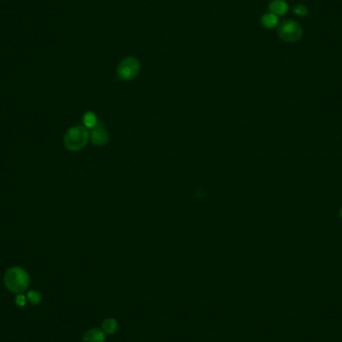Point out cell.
<instances>
[{
	"label": "cell",
	"instance_id": "5b68a950",
	"mask_svg": "<svg viewBox=\"0 0 342 342\" xmlns=\"http://www.w3.org/2000/svg\"><path fill=\"white\" fill-rule=\"evenodd\" d=\"M89 137L91 139V142L95 146H98V147L107 144L109 141L108 132L102 125H98V124L92 128L91 133L89 134Z\"/></svg>",
	"mask_w": 342,
	"mask_h": 342
},
{
	"label": "cell",
	"instance_id": "8992f818",
	"mask_svg": "<svg viewBox=\"0 0 342 342\" xmlns=\"http://www.w3.org/2000/svg\"><path fill=\"white\" fill-rule=\"evenodd\" d=\"M268 9L270 13L276 16L284 15L285 13L288 11V4L283 0H273L272 2L269 3Z\"/></svg>",
	"mask_w": 342,
	"mask_h": 342
},
{
	"label": "cell",
	"instance_id": "ba28073f",
	"mask_svg": "<svg viewBox=\"0 0 342 342\" xmlns=\"http://www.w3.org/2000/svg\"><path fill=\"white\" fill-rule=\"evenodd\" d=\"M261 24L267 29H272L278 24V17L272 13L263 14L261 17Z\"/></svg>",
	"mask_w": 342,
	"mask_h": 342
},
{
	"label": "cell",
	"instance_id": "6da1fadb",
	"mask_svg": "<svg viewBox=\"0 0 342 342\" xmlns=\"http://www.w3.org/2000/svg\"><path fill=\"white\" fill-rule=\"evenodd\" d=\"M28 273L20 267L9 268L4 275V282L8 290L14 293H19L27 289L29 285Z\"/></svg>",
	"mask_w": 342,
	"mask_h": 342
},
{
	"label": "cell",
	"instance_id": "7c38bea8",
	"mask_svg": "<svg viewBox=\"0 0 342 342\" xmlns=\"http://www.w3.org/2000/svg\"><path fill=\"white\" fill-rule=\"evenodd\" d=\"M294 12L298 15V16H305L308 13V9L305 5H297L294 8Z\"/></svg>",
	"mask_w": 342,
	"mask_h": 342
},
{
	"label": "cell",
	"instance_id": "9c48e42d",
	"mask_svg": "<svg viewBox=\"0 0 342 342\" xmlns=\"http://www.w3.org/2000/svg\"><path fill=\"white\" fill-rule=\"evenodd\" d=\"M102 329H103L104 333L113 334L117 329V321L113 318L105 319L102 323Z\"/></svg>",
	"mask_w": 342,
	"mask_h": 342
},
{
	"label": "cell",
	"instance_id": "277c9868",
	"mask_svg": "<svg viewBox=\"0 0 342 342\" xmlns=\"http://www.w3.org/2000/svg\"><path fill=\"white\" fill-rule=\"evenodd\" d=\"M302 34L301 26L294 20H284L278 26V35L286 42H296L302 37Z\"/></svg>",
	"mask_w": 342,
	"mask_h": 342
},
{
	"label": "cell",
	"instance_id": "3957f363",
	"mask_svg": "<svg viewBox=\"0 0 342 342\" xmlns=\"http://www.w3.org/2000/svg\"><path fill=\"white\" fill-rule=\"evenodd\" d=\"M140 69V61L136 57H126L117 67V76L123 81H130L139 75Z\"/></svg>",
	"mask_w": 342,
	"mask_h": 342
},
{
	"label": "cell",
	"instance_id": "52a82bcc",
	"mask_svg": "<svg viewBox=\"0 0 342 342\" xmlns=\"http://www.w3.org/2000/svg\"><path fill=\"white\" fill-rule=\"evenodd\" d=\"M105 341V333L97 328L91 329L85 333L83 336L82 342H104Z\"/></svg>",
	"mask_w": 342,
	"mask_h": 342
},
{
	"label": "cell",
	"instance_id": "4fadbf2b",
	"mask_svg": "<svg viewBox=\"0 0 342 342\" xmlns=\"http://www.w3.org/2000/svg\"><path fill=\"white\" fill-rule=\"evenodd\" d=\"M25 297L23 295H17L16 298H15V301L16 303L19 305V306H24L25 305Z\"/></svg>",
	"mask_w": 342,
	"mask_h": 342
},
{
	"label": "cell",
	"instance_id": "5bb4252c",
	"mask_svg": "<svg viewBox=\"0 0 342 342\" xmlns=\"http://www.w3.org/2000/svg\"><path fill=\"white\" fill-rule=\"evenodd\" d=\"M339 216H340V218L342 219V207L340 208V210H339Z\"/></svg>",
	"mask_w": 342,
	"mask_h": 342
},
{
	"label": "cell",
	"instance_id": "7a4b0ae2",
	"mask_svg": "<svg viewBox=\"0 0 342 342\" xmlns=\"http://www.w3.org/2000/svg\"><path fill=\"white\" fill-rule=\"evenodd\" d=\"M89 139V132L83 126H73L64 135V145L69 151H78L85 147Z\"/></svg>",
	"mask_w": 342,
	"mask_h": 342
},
{
	"label": "cell",
	"instance_id": "8fae6325",
	"mask_svg": "<svg viewBox=\"0 0 342 342\" xmlns=\"http://www.w3.org/2000/svg\"><path fill=\"white\" fill-rule=\"evenodd\" d=\"M27 298L28 300L32 303V304H38L41 300V296L40 294L35 291V290H32V291H29L28 294H27Z\"/></svg>",
	"mask_w": 342,
	"mask_h": 342
},
{
	"label": "cell",
	"instance_id": "30bf717a",
	"mask_svg": "<svg viewBox=\"0 0 342 342\" xmlns=\"http://www.w3.org/2000/svg\"><path fill=\"white\" fill-rule=\"evenodd\" d=\"M83 123L88 128H93L97 125V118L93 112H87L83 116Z\"/></svg>",
	"mask_w": 342,
	"mask_h": 342
}]
</instances>
